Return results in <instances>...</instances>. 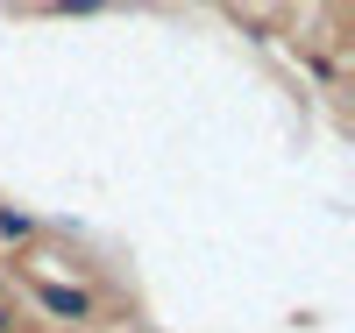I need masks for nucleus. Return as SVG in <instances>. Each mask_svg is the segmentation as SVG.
<instances>
[{"label": "nucleus", "instance_id": "1", "mask_svg": "<svg viewBox=\"0 0 355 333\" xmlns=\"http://www.w3.org/2000/svg\"><path fill=\"white\" fill-rule=\"evenodd\" d=\"M43 305H50V312H64V319H85V298H78V291H57V284H43Z\"/></svg>", "mask_w": 355, "mask_h": 333}]
</instances>
